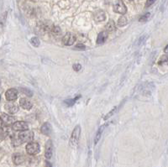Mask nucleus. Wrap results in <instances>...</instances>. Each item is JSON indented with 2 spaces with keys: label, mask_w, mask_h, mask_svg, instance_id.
Returning <instances> with one entry per match:
<instances>
[{
  "label": "nucleus",
  "mask_w": 168,
  "mask_h": 167,
  "mask_svg": "<svg viewBox=\"0 0 168 167\" xmlns=\"http://www.w3.org/2000/svg\"><path fill=\"white\" fill-rule=\"evenodd\" d=\"M33 139V133L31 131H23L17 137L13 138V144L17 146L25 142H30Z\"/></svg>",
  "instance_id": "nucleus-1"
},
{
  "label": "nucleus",
  "mask_w": 168,
  "mask_h": 167,
  "mask_svg": "<svg viewBox=\"0 0 168 167\" xmlns=\"http://www.w3.org/2000/svg\"><path fill=\"white\" fill-rule=\"evenodd\" d=\"M80 134H81V129L80 126H77L72 131V136L70 139V145L72 147H76L78 144L79 141V138H80Z\"/></svg>",
  "instance_id": "nucleus-2"
},
{
  "label": "nucleus",
  "mask_w": 168,
  "mask_h": 167,
  "mask_svg": "<svg viewBox=\"0 0 168 167\" xmlns=\"http://www.w3.org/2000/svg\"><path fill=\"white\" fill-rule=\"evenodd\" d=\"M113 11L120 14H125L127 12V8L122 0H114L113 2Z\"/></svg>",
  "instance_id": "nucleus-3"
},
{
  "label": "nucleus",
  "mask_w": 168,
  "mask_h": 167,
  "mask_svg": "<svg viewBox=\"0 0 168 167\" xmlns=\"http://www.w3.org/2000/svg\"><path fill=\"white\" fill-rule=\"evenodd\" d=\"M26 151L29 155H35L40 152V145L36 142H30L26 145Z\"/></svg>",
  "instance_id": "nucleus-4"
},
{
  "label": "nucleus",
  "mask_w": 168,
  "mask_h": 167,
  "mask_svg": "<svg viewBox=\"0 0 168 167\" xmlns=\"http://www.w3.org/2000/svg\"><path fill=\"white\" fill-rule=\"evenodd\" d=\"M12 129L14 131H19V132H23L26 131L29 129V125L26 124L25 122L23 121H19V122H15L12 125Z\"/></svg>",
  "instance_id": "nucleus-5"
},
{
  "label": "nucleus",
  "mask_w": 168,
  "mask_h": 167,
  "mask_svg": "<svg viewBox=\"0 0 168 167\" xmlns=\"http://www.w3.org/2000/svg\"><path fill=\"white\" fill-rule=\"evenodd\" d=\"M63 43L65 45H72L76 41V37L72 33H67L65 36L63 37Z\"/></svg>",
  "instance_id": "nucleus-6"
},
{
  "label": "nucleus",
  "mask_w": 168,
  "mask_h": 167,
  "mask_svg": "<svg viewBox=\"0 0 168 167\" xmlns=\"http://www.w3.org/2000/svg\"><path fill=\"white\" fill-rule=\"evenodd\" d=\"M52 152H53V144L51 140L49 139L46 144H45V156L46 159H50L52 156Z\"/></svg>",
  "instance_id": "nucleus-7"
},
{
  "label": "nucleus",
  "mask_w": 168,
  "mask_h": 167,
  "mask_svg": "<svg viewBox=\"0 0 168 167\" xmlns=\"http://www.w3.org/2000/svg\"><path fill=\"white\" fill-rule=\"evenodd\" d=\"M5 97L8 101H14L18 98V91L14 88L9 89L5 93Z\"/></svg>",
  "instance_id": "nucleus-8"
},
{
  "label": "nucleus",
  "mask_w": 168,
  "mask_h": 167,
  "mask_svg": "<svg viewBox=\"0 0 168 167\" xmlns=\"http://www.w3.org/2000/svg\"><path fill=\"white\" fill-rule=\"evenodd\" d=\"M4 108L8 113H11V114H14V113H16L17 112L19 111V108L15 103H6L4 105Z\"/></svg>",
  "instance_id": "nucleus-9"
},
{
  "label": "nucleus",
  "mask_w": 168,
  "mask_h": 167,
  "mask_svg": "<svg viewBox=\"0 0 168 167\" xmlns=\"http://www.w3.org/2000/svg\"><path fill=\"white\" fill-rule=\"evenodd\" d=\"M0 117H1L2 120H3V124H5L6 125H9V124H13L14 121H15V118H14V117L10 116V115H8V114H5V113H3Z\"/></svg>",
  "instance_id": "nucleus-10"
},
{
  "label": "nucleus",
  "mask_w": 168,
  "mask_h": 167,
  "mask_svg": "<svg viewBox=\"0 0 168 167\" xmlns=\"http://www.w3.org/2000/svg\"><path fill=\"white\" fill-rule=\"evenodd\" d=\"M25 156L22 155V154H19V153H16L14 155H13V161L15 165L19 166V165H21L22 163L25 162Z\"/></svg>",
  "instance_id": "nucleus-11"
},
{
  "label": "nucleus",
  "mask_w": 168,
  "mask_h": 167,
  "mask_svg": "<svg viewBox=\"0 0 168 167\" xmlns=\"http://www.w3.org/2000/svg\"><path fill=\"white\" fill-rule=\"evenodd\" d=\"M19 105L21 106V108H23L25 110H30L32 108V103L30 100L27 98H21L19 100Z\"/></svg>",
  "instance_id": "nucleus-12"
},
{
  "label": "nucleus",
  "mask_w": 168,
  "mask_h": 167,
  "mask_svg": "<svg viewBox=\"0 0 168 167\" xmlns=\"http://www.w3.org/2000/svg\"><path fill=\"white\" fill-rule=\"evenodd\" d=\"M108 34L107 31H103V32L99 33L98 35V39H97V44L101 45V44L104 43L106 40L108 39Z\"/></svg>",
  "instance_id": "nucleus-13"
},
{
  "label": "nucleus",
  "mask_w": 168,
  "mask_h": 167,
  "mask_svg": "<svg viewBox=\"0 0 168 167\" xmlns=\"http://www.w3.org/2000/svg\"><path fill=\"white\" fill-rule=\"evenodd\" d=\"M40 131L45 135H49L50 133H51V126H50V124L49 123L44 124L41 126V128H40Z\"/></svg>",
  "instance_id": "nucleus-14"
},
{
  "label": "nucleus",
  "mask_w": 168,
  "mask_h": 167,
  "mask_svg": "<svg viewBox=\"0 0 168 167\" xmlns=\"http://www.w3.org/2000/svg\"><path fill=\"white\" fill-rule=\"evenodd\" d=\"M94 19L97 21V22H102V21H104L106 19V14L103 11H98L94 14Z\"/></svg>",
  "instance_id": "nucleus-15"
},
{
  "label": "nucleus",
  "mask_w": 168,
  "mask_h": 167,
  "mask_svg": "<svg viewBox=\"0 0 168 167\" xmlns=\"http://www.w3.org/2000/svg\"><path fill=\"white\" fill-rule=\"evenodd\" d=\"M105 29L107 32H113V31H114L116 30L115 23L113 20L108 21V23L105 25Z\"/></svg>",
  "instance_id": "nucleus-16"
},
{
  "label": "nucleus",
  "mask_w": 168,
  "mask_h": 167,
  "mask_svg": "<svg viewBox=\"0 0 168 167\" xmlns=\"http://www.w3.org/2000/svg\"><path fill=\"white\" fill-rule=\"evenodd\" d=\"M103 128H104V126H103V127L99 128V131L97 132L96 136H95V139H94V144H97V143L99 142V140L100 139L101 135H102V133H103Z\"/></svg>",
  "instance_id": "nucleus-17"
},
{
  "label": "nucleus",
  "mask_w": 168,
  "mask_h": 167,
  "mask_svg": "<svg viewBox=\"0 0 168 167\" xmlns=\"http://www.w3.org/2000/svg\"><path fill=\"white\" fill-rule=\"evenodd\" d=\"M128 24V20L125 18V16H121L118 20V25L119 26H125Z\"/></svg>",
  "instance_id": "nucleus-18"
},
{
  "label": "nucleus",
  "mask_w": 168,
  "mask_h": 167,
  "mask_svg": "<svg viewBox=\"0 0 168 167\" xmlns=\"http://www.w3.org/2000/svg\"><path fill=\"white\" fill-rule=\"evenodd\" d=\"M30 43L33 46H35V47H39L40 46V40L38 39L37 37H33L31 38V40H30Z\"/></svg>",
  "instance_id": "nucleus-19"
},
{
  "label": "nucleus",
  "mask_w": 168,
  "mask_h": 167,
  "mask_svg": "<svg viewBox=\"0 0 168 167\" xmlns=\"http://www.w3.org/2000/svg\"><path fill=\"white\" fill-rule=\"evenodd\" d=\"M51 31H52L53 35H60L61 33H62V30H61V29H60L59 26H54V27L52 28Z\"/></svg>",
  "instance_id": "nucleus-20"
},
{
  "label": "nucleus",
  "mask_w": 168,
  "mask_h": 167,
  "mask_svg": "<svg viewBox=\"0 0 168 167\" xmlns=\"http://www.w3.org/2000/svg\"><path fill=\"white\" fill-rule=\"evenodd\" d=\"M150 16V13H146L145 14H144V15H142V16L140 18L139 21H140V22H146V21L149 19Z\"/></svg>",
  "instance_id": "nucleus-21"
},
{
  "label": "nucleus",
  "mask_w": 168,
  "mask_h": 167,
  "mask_svg": "<svg viewBox=\"0 0 168 167\" xmlns=\"http://www.w3.org/2000/svg\"><path fill=\"white\" fill-rule=\"evenodd\" d=\"M80 98V96H78V97H77L76 98H73V99H69V100H66L65 101V103L66 104H67V105L69 106H72L73 104H74L75 103H76V101L77 100V99Z\"/></svg>",
  "instance_id": "nucleus-22"
},
{
  "label": "nucleus",
  "mask_w": 168,
  "mask_h": 167,
  "mask_svg": "<svg viewBox=\"0 0 168 167\" xmlns=\"http://www.w3.org/2000/svg\"><path fill=\"white\" fill-rule=\"evenodd\" d=\"M20 92L24 93L25 94H26V95L30 96V97H31L32 94H33L31 91H30V90H28V89H26V88H20Z\"/></svg>",
  "instance_id": "nucleus-23"
},
{
  "label": "nucleus",
  "mask_w": 168,
  "mask_h": 167,
  "mask_svg": "<svg viewBox=\"0 0 168 167\" xmlns=\"http://www.w3.org/2000/svg\"><path fill=\"white\" fill-rule=\"evenodd\" d=\"M75 49L78 50H84L86 49V46L83 44H77L75 46Z\"/></svg>",
  "instance_id": "nucleus-24"
},
{
  "label": "nucleus",
  "mask_w": 168,
  "mask_h": 167,
  "mask_svg": "<svg viewBox=\"0 0 168 167\" xmlns=\"http://www.w3.org/2000/svg\"><path fill=\"white\" fill-rule=\"evenodd\" d=\"M82 69V66L80 64H75L73 65V70L76 71H80Z\"/></svg>",
  "instance_id": "nucleus-25"
},
{
  "label": "nucleus",
  "mask_w": 168,
  "mask_h": 167,
  "mask_svg": "<svg viewBox=\"0 0 168 167\" xmlns=\"http://www.w3.org/2000/svg\"><path fill=\"white\" fill-rule=\"evenodd\" d=\"M155 2H156V0H147L146 4H145V7H150V5H152Z\"/></svg>",
  "instance_id": "nucleus-26"
},
{
  "label": "nucleus",
  "mask_w": 168,
  "mask_h": 167,
  "mask_svg": "<svg viewBox=\"0 0 168 167\" xmlns=\"http://www.w3.org/2000/svg\"><path fill=\"white\" fill-rule=\"evenodd\" d=\"M45 167H52V165L49 161H45Z\"/></svg>",
  "instance_id": "nucleus-27"
},
{
  "label": "nucleus",
  "mask_w": 168,
  "mask_h": 167,
  "mask_svg": "<svg viewBox=\"0 0 168 167\" xmlns=\"http://www.w3.org/2000/svg\"><path fill=\"white\" fill-rule=\"evenodd\" d=\"M2 125H3V120H2V118L0 117V128L2 127Z\"/></svg>",
  "instance_id": "nucleus-28"
},
{
  "label": "nucleus",
  "mask_w": 168,
  "mask_h": 167,
  "mask_svg": "<svg viewBox=\"0 0 168 167\" xmlns=\"http://www.w3.org/2000/svg\"><path fill=\"white\" fill-rule=\"evenodd\" d=\"M30 1H32V2H35L36 0H30Z\"/></svg>",
  "instance_id": "nucleus-29"
},
{
  "label": "nucleus",
  "mask_w": 168,
  "mask_h": 167,
  "mask_svg": "<svg viewBox=\"0 0 168 167\" xmlns=\"http://www.w3.org/2000/svg\"><path fill=\"white\" fill-rule=\"evenodd\" d=\"M0 100H1V96H0Z\"/></svg>",
  "instance_id": "nucleus-30"
},
{
  "label": "nucleus",
  "mask_w": 168,
  "mask_h": 167,
  "mask_svg": "<svg viewBox=\"0 0 168 167\" xmlns=\"http://www.w3.org/2000/svg\"><path fill=\"white\" fill-rule=\"evenodd\" d=\"M0 85H1V81H0Z\"/></svg>",
  "instance_id": "nucleus-31"
}]
</instances>
